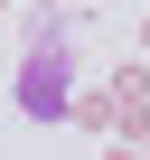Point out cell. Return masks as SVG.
<instances>
[{"label": "cell", "instance_id": "obj_1", "mask_svg": "<svg viewBox=\"0 0 150 160\" xmlns=\"http://www.w3.org/2000/svg\"><path fill=\"white\" fill-rule=\"evenodd\" d=\"M19 104H28V113H56V104H66V57H38V66H28V94H19Z\"/></svg>", "mask_w": 150, "mask_h": 160}]
</instances>
